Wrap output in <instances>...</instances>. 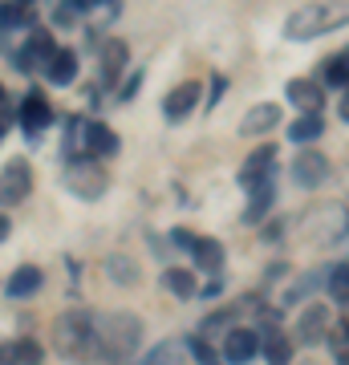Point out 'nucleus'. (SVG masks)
I'll return each mask as SVG.
<instances>
[{"label":"nucleus","mask_w":349,"mask_h":365,"mask_svg":"<svg viewBox=\"0 0 349 365\" xmlns=\"http://www.w3.org/2000/svg\"><path fill=\"white\" fill-rule=\"evenodd\" d=\"M143 345V317L126 313H93V361L126 365Z\"/></svg>","instance_id":"obj_1"},{"label":"nucleus","mask_w":349,"mask_h":365,"mask_svg":"<svg viewBox=\"0 0 349 365\" xmlns=\"http://www.w3.org/2000/svg\"><path fill=\"white\" fill-rule=\"evenodd\" d=\"M53 353L65 361H93V313L69 309L53 321Z\"/></svg>","instance_id":"obj_2"},{"label":"nucleus","mask_w":349,"mask_h":365,"mask_svg":"<svg viewBox=\"0 0 349 365\" xmlns=\"http://www.w3.org/2000/svg\"><path fill=\"white\" fill-rule=\"evenodd\" d=\"M341 25H349V4H300V9L288 13L285 33L288 41H313Z\"/></svg>","instance_id":"obj_3"},{"label":"nucleus","mask_w":349,"mask_h":365,"mask_svg":"<svg viewBox=\"0 0 349 365\" xmlns=\"http://www.w3.org/2000/svg\"><path fill=\"white\" fill-rule=\"evenodd\" d=\"M65 191L74 199H86V203H93V199H102L106 191H110V170L98 163V158H69V167H65Z\"/></svg>","instance_id":"obj_4"},{"label":"nucleus","mask_w":349,"mask_h":365,"mask_svg":"<svg viewBox=\"0 0 349 365\" xmlns=\"http://www.w3.org/2000/svg\"><path fill=\"white\" fill-rule=\"evenodd\" d=\"M29 191H33V167H29L25 158H13L9 167L0 170V203H21V199H29Z\"/></svg>","instance_id":"obj_5"},{"label":"nucleus","mask_w":349,"mask_h":365,"mask_svg":"<svg viewBox=\"0 0 349 365\" xmlns=\"http://www.w3.org/2000/svg\"><path fill=\"white\" fill-rule=\"evenodd\" d=\"M276 158H280V150H276L272 143L256 146V150L248 155V163L240 167V187L252 191V187H260L264 179H272V175H276Z\"/></svg>","instance_id":"obj_6"},{"label":"nucleus","mask_w":349,"mask_h":365,"mask_svg":"<svg viewBox=\"0 0 349 365\" xmlns=\"http://www.w3.org/2000/svg\"><path fill=\"white\" fill-rule=\"evenodd\" d=\"M256 353H260V329H252V325L228 329V337H223V361L228 365H248Z\"/></svg>","instance_id":"obj_7"},{"label":"nucleus","mask_w":349,"mask_h":365,"mask_svg":"<svg viewBox=\"0 0 349 365\" xmlns=\"http://www.w3.org/2000/svg\"><path fill=\"white\" fill-rule=\"evenodd\" d=\"M329 158L321 155V150H300L297 158H293V182L297 187H305V191H313V187H321L325 179H329Z\"/></svg>","instance_id":"obj_8"},{"label":"nucleus","mask_w":349,"mask_h":365,"mask_svg":"<svg viewBox=\"0 0 349 365\" xmlns=\"http://www.w3.org/2000/svg\"><path fill=\"white\" fill-rule=\"evenodd\" d=\"M276 126H280V106H276V102H256L244 118H240V134H244V138L272 134Z\"/></svg>","instance_id":"obj_9"},{"label":"nucleus","mask_w":349,"mask_h":365,"mask_svg":"<svg viewBox=\"0 0 349 365\" xmlns=\"http://www.w3.org/2000/svg\"><path fill=\"white\" fill-rule=\"evenodd\" d=\"M285 98L297 106L300 114H321V106H325L321 81H313V78H293V81L285 86Z\"/></svg>","instance_id":"obj_10"},{"label":"nucleus","mask_w":349,"mask_h":365,"mask_svg":"<svg viewBox=\"0 0 349 365\" xmlns=\"http://www.w3.org/2000/svg\"><path fill=\"white\" fill-rule=\"evenodd\" d=\"M81 146H86V158H110L118 155V134L106 126V122H86V130H81Z\"/></svg>","instance_id":"obj_11"},{"label":"nucleus","mask_w":349,"mask_h":365,"mask_svg":"<svg viewBox=\"0 0 349 365\" xmlns=\"http://www.w3.org/2000/svg\"><path fill=\"white\" fill-rule=\"evenodd\" d=\"M325 337H329V309H325V304H309V309L300 313V321H297V341L321 345Z\"/></svg>","instance_id":"obj_12"},{"label":"nucleus","mask_w":349,"mask_h":365,"mask_svg":"<svg viewBox=\"0 0 349 365\" xmlns=\"http://www.w3.org/2000/svg\"><path fill=\"white\" fill-rule=\"evenodd\" d=\"M49 122H53V110H49V102H45V93L33 90L25 102H21V126L29 130V138H37Z\"/></svg>","instance_id":"obj_13"},{"label":"nucleus","mask_w":349,"mask_h":365,"mask_svg":"<svg viewBox=\"0 0 349 365\" xmlns=\"http://www.w3.org/2000/svg\"><path fill=\"white\" fill-rule=\"evenodd\" d=\"M195 102H199V81H183L163 98V114H167V122H183L195 110Z\"/></svg>","instance_id":"obj_14"},{"label":"nucleus","mask_w":349,"mask_h":365,"mask_svg":"<svg viewBox=\"0 0 349 365\" xmlns=\"http://www.w3.org/2000/svg\"><path fill=\"white\" fill-rule=\"evenodd\" d=\"M41 284H45V272H41L37 264H21L13 276H9V284H4V292L13 300H29V297H37Z\"/></svg>","instance_id":"obj_15"},{"label":"nucleus","mask_w":349,"mask_h":365,"mask_svg":"<svg viewBox=\"0 0 349 365\" xmlns=\"http://www.w3.org/2000/svg\"><path fill=\"white\" fill-rule=\"evenodd\" d=\"M260 353L268 365H293V341L280 329H264L260 333Z\"/></svg>","instance_id":"obj_16"},{"label":"nucleus","mask_w":349,"mask_h":365,"mask_svg":"<svg viewBox=\"0 0 349 365\" xmlns=\"http://www.w3.org/2000/svg\"><path fill=\"white\" fill-rule=\"evenodd\" d=\"M223 244L220 240H211V235H199L195 240V248H191V260H195V268H203V272H220L223 268Z\"/></svg>","instance_id":"obj_17"},{"label":"nucleus","mask_w":349,"mask_h":365,"mask_svg":"<svg viewBox=\"0 0 349 365\" xmlns=\"http://www.w3.org/2000/svg\"><path fill=\"white\" fill-rule=\"evenodd\" d=\"M45 78H49L53 86H69V81L78 78V53L74 49H57L49 57V66H45Z\"/></svg>","instance_id":"obj_18"},{"label":"nucleus","mask_w":349,"mask_h":365,"mask_svg":"<svg viewBox=\"0 0 349 365\" xmlns=\"http://www.w3.org/2000/svg\"><path fill=\"white\" fill-rule=\"evenodd\" d=\"M126 61H130V45H126V41H118V37H110L102 45V78L106 81H118V73L126 69Z\"/></svg>","instance_id":"obj_19"},{"label":"nucleus","mask_w":349,"mask_h":365,"mask_svg":"<svg viewBox=\"0 0 349 365\" xmlns=\"http://www.w3.org/2000/svg\"><path fill=\"white\" fill-rule=\"evenodd\" d=\"M272 199H276V182H272V179H264L260 187H252V191H248V211H244V220H248V223H260L264 215H268Z\"/></svg>","instance_id":"obj_20"},{"label":"nucleus","mask_w":349,"mask_h":365,"mask_svg":"<svg viewBox=\"0 0 349 365\" xmlns=\"http://www.w3.org/2000/svg\"><path fill=\"white\" fill-rule=\"evenodd\" d=\"M325 134V118L321 114H300L293 126H288V138L293 143H317Z\"/></svg>","instance_id":"obj_21"},{"label":"nucleus","mask_w":349,"mask_h":365,"mask_svg":"<svg viewBox=\"0 0 349 365\" xmlns=\"http://www.w3.org/2000/svg\"><path fill=\"white\" fill-rule=\"evenodd\" d=\"M106 276L114 280V284H122V288H130V284H138V264L130 260V256H110L106 260Z\"/></svg>","instance_id":"obj_22"},{"label":"nucleus","mask_w":349,"mask_h":365,"mask_svg":"<svg viewBox=\"0 0 349 365\" xmlns=\"http://www.w3.org/2000/svg\"><path fill=\"white\" fill-rule=\"evenodd\" d=\"M325 86H337V90H345L349 86V45L341 53H333L329 61H325Z\"/></svg>","instance_id":"obj_23"},{"label":"nucleus","mask_w":349,"mask_h":365,"mask_svg":"<svg viewBox=\"0 0 349 365\" xmlns=\"http://www.w3.org/2000/svg\"><path fill=\"white\" fill-rule=\"evenodd\" d=\"M163 284L175 292V297H183V300H191V297H199V284H195V276L187 272V268H167V276H163Z\"/></svg>","instance_id":"obj_24"},{"label":"nucleus","mask_w":349,"mask_h":365,"mask_svg":"<svg viewBox=\"0 0 349 365\" xmlns=\"http://www.w3.org/2000/svg\"><path fill=\"white\" fill-rule=\"evenodd\" d=\"M325 280H329V272H317V268H313V272L300 276V280H297L293 288H288V292H285L280 300H285V304H300V300L309 297V292H317V284H325Z\"/></svg>","instance_id":"obj_25"},{"label":"nucleus","mask_w":349,"mask_h":365,"mask_svg":"<svg viewBox=\"0 0 349 365\" xmlns=\"http://www.w3.org/2000/svg\"><path fill=\"white\" fill-rule=\"evenodd\" d=\"M37 21V9L33 4H0V29H21Z\"/></svg>","instance_id":"obj_26"},{"label":"nucleus","mask_w":349,"mask_h":365,"mask_svg":"<svg viewBox=\"0 0 349 365\" xmlns=\"http://www.w3.org/2000/svg\"><path fill=\"white\" fill-rule=\"evenodd\" d=\"M329 297L337 300V304H349V260L333 264V272H329Z\"/></svg>","instance_id":"obj_27"},{"label":"nucleus","mask_w":349,"mask_h":365,"mask_svg":"<svg viewBox=\"0 0 349 365\" xmlns=\"http://www.w3.org/2000/svg\"><path fill=\"white\" fill-rule=\"evenodd\" d=\"M179 361H183V345L179 341H163V345H155L146 353L143 365H179Z\"/></svg>","instance_id":"obj_28"},{"label":"nucleus","mask_w":349,"mask_h":365,"mask_svg":"<svg viewBox=\"0 0 349 365\" xmlns=\"http://www.w3.org/2000/svg\"><path fill=\"white\" fill-rule=\"evenodd\" d=\"M13 345H16V365H45V349L33 337H21Z\"/></svg>","instance_id":"obj_29"},{"label":"nucleus","mask_w":349,"mask_h":365,"mask_svg":"<svg viewBox=\"0 0 349 365\" xmlns=\"http://www.w3.org/2000/svg\"><path fill=\"white\" fill-rule=\"evenodd\" d=\"M183 349H191V357L195 361H203V365H216V349L203 341V333H195V337H187L183 341Z\"/></svg>","instance_id":"obj_30"},{"label":"nucleus","mask_w":349,"mask_h":365,"mask_svg":"<svg viewBox=\"0 0 349 365\" xmlns=\"http://www.w3.org/2000/svg\"><path fill=\"white\" fill-rule=\"evenodd\" d=\"M232 321H236V309H220V313H211V317H207V321H203L199 329H203V333H216L220 325H232Z\"/></svg>","instance_id":"obj_31"},{"label":"nucleus","mask_w":349,"mask_h":365,"mask_svg":"<svg viewBox=\"0 0 349 365\" xmlns=\"http://www.w3.org/2000/svg\"><path fill=\"white\" fill-rule=\"evenodd\" d=\"M195 240H199V235H195L191 227H175V232H171V244H175V248H183V252H191Z\"/></svg>","instance_id":"obj_32"},{"label":"nucleus","mask_w":349,"mask_h":365,"mask_svg":"<svg viewBox=\"0 0 349 365\" xmlns=\"http://www.w3.org/2000/svg\"><path fill=\"white\" fill-rule=\"evenodd\" d=\"M0 365H16V345L13 341H0Z\"/></svg>","instance_id":"obj_33"},{"label":"nucleus","mask_w":349,"mask_h":365,"mask_svg":"<svg viewBox=\"0 0 349 365\" xmlns=\"http://www.w3.org/2000/svg\"><path fill=\"white\" fill-rule=\"evenodd\" d=\"M333 357H337V365H349V345L341 337H333Z\"/></svg>","instance_id":"obj_34"},{"label":"nucleus","mask_w":349,"mask_h":365,"mask_svg":"<svg viewBox=\"0 0 349 365\" xmlns=\"http://www.w3.org/2000/svg\"><path fill=\"white\" fill-rule=\"evenodd\" d=\"M223 90H228V81H223V78H211V102H207L211 110H216V102L223 98Z\"/></svg>","instance_id":"obj_35"},{"label":"nucleus","mask_w":349,"mask_h":365,"mask_svg":"<svg viewBox=\"0 0 349 365\" xmlns=\"http://www.w3.org/2000/svg\"><path fill=\"white\" fill-rule=\"evenodd\" d=\"M337 114H341V122H349V86L341 90V102H337Z\"/></svg>","instance_id":"obj_36"},{"label":"nucleus","mask_w":349,"mask_h":365,"mask_svg":"<svg viewBox=\"0 0 349 365\" xmlns=\"http://www.w3.org/2000/svg\"><path fill=\"white\" fill-rule=\"evenodd\" d=\"M220 292H223V284H220V280H211V284H207L203 292H199V297H207V300H216V297H220Z\"/></svg>","instance_id":"obj_37"},{"label":"nucleus","mask_w":349,"mask_h":365,"mask_svg":"<svg viewBox=\"0 0 349 365\" xmlns=\"http://www.w3.org/2000/svg\"><path fill=\"white\" fill-rule=\"evenodd\" d=\"M285 235V223H268V232H264V240H280Z\"/></svg>","instance_id":"obj_38"},{"label":"nucleus","mask_w":349,"mask_h":365,"mask_svg":"<svg viewBox=\"0 0 349 365\" xmlns=\"http://www.w3.org/2000/svg\"><path fill=\"white\" fill-rule=\"evenodd\" d=\"M9 232H13V220H9V215H0V244L9 240Z\"/></svg>","instance_id":"obj_39"},{"label":"nucleus","mask_w":349,"mask_h":365,"mask_svg":"<svg viewBox=\"0 0 349 365\" xmlns=\"http://www.w3.org/2000/svg\"><path fill=\"white\" fill-rule=\"evenodd\" d=\"M337 337H341V341H345V345H349V317H345V321H341V325H337Z\"/></svg>","instance_id":"obj_40"},{"label":"nucleus","mask_w":349,"mask_h":365,"mask_svg":"<svg viewBox=\"0 0 349 365\" xmlns=\"http://www.w3.org/2000/svg\"><path fill=\"white\" fill-rule=\"evenodd\" d=\"M4 102H9V93H4V86H0V106H4Z\"/></svg>","instance_id":"obj_41"},{"label":"nucleus","mask_w":349,"mask_h":365,"mask_svg":"<svg viewBox=\"0 0 349 365\" xmlns=\"http://www.w3.org/2000/svg\"><path fill=\"white\" fill-rule=\"evenodd\" d=\"M0 143H4V118H0Z\"/></svg>","instance_id":"obj_42"},{"label":"nucleus","mask_w":349,"mask_h":365,"mask_svg":"<svg viewBox=\"0 0 349 365\" xmlns=\"http://www.w3.org/2000/svg\"><path fill=\"white\" fill-rule=\"evenodd\" d=\"M345 232H349V227H345Z\"/></svg>","instance_id":"obj_43"}]
</instances>
